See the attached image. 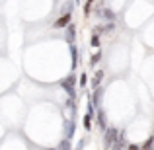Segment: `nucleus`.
I'll list each match as a JSON object with an SVG mask.
<instances>
[{"mask_svg": "<svg viewBox=\"0 0 154 150\" xmlns=\"http://www.w3.org/2000/svg\"><path fill=\"white\" fill-rule=\"evenodd\" d=\"M60 88L68 94V98H76V76L70 74L64 80H60Z\"/></svg>", "mask_w": 154, "mask_h": 150, "instance_id": "obj_1", "label": "nucleus"}, {"mask_svg": "<svg viewBox=\"0 0 154 150\" xmlns=\"http://www.w3.org/2000/svg\"><path fill=\"white\" fill-rule=\"evenodd\" d=\"M117 129H113V127H107L103 131V148L105 150H111V146L115 144V140H117Z\"/></svg>", "mask_w": 154, "mask_h": 150, "instance_id": "obj_2", "label": "nucleus"}, {"mask_svg": "<svg viewBox=\"0 0 154 150\" xmlns=\"http://www.w3.org/2000/svg\"><path fill=\"white\" fill-rule=\"evenodd\" d=\"M70 22H72V14H70V12H64L63 16H59V18L55 20V23H53V26H55L57 29H64V27H66Z\"/></svg>", "mask_w": 154, "mask_h": 150, "instance_id": "obj_3", "label": "nucleus"}, {"mask_svg": "<svg viewBox=\"0 0 154 150\" xmlns=\"http://www.w3.org/2000/svg\"><path fill=\"white\" fill-rule=\"evenodd\" d=\"M125 139H127V131H119L117 133V140H115V144L111 146V150H123L125 146H127V142H125Z\"/></svg>", "mask_w": 154, "mask_h": 150, "instance_id": "obj_4", "label": "nucleus"}, {"mask_svg": "<svg viewBox=\"0 0 154 150\" xmlns=\"http://www.w3.org/2000/svg\"><path fill=\"white\" fill-rule=\"evenodd\" d=\"M74 127H76V123L72 119H68V121H64V136H66L68 140L74 136Z\"/></svg>", "mask_w": 154, "mask_h": 150, "instance_id": "obj_5", "label": "nucleus"}, {"mask_svg": "<svg viewBox=\"0 0 154 150\" xmlns=\"http://www.w3.org/2000/svg\"><path fill=\"white\" fill-rule=\"evenodd\" d=\"M98 14L102 16L105 22H113V20H115V12L109 10V8H98Z\"/></svg>", "mask_w": 154, "mask_h": 150, "instance_id": "obj_6", "label": "nucleus"}, {"mask_svg": "<svg viewBox=\"0 0 154 150\" xmlns=\"http://www.w3.org/2000/svg\"><path fill=\"white\" fill-rule=\"evenodd\" d=\"M64 29H66V41H68V45H70V43H74V39H76V26L70 22L66 27H64Z\"/></svg>", "mask_w": 154, "mask_h": 150, "instance_id": "obj_7", "label": "nucleus"}, {"mask_svg": "<svg viewBox=\"0 0 154 150\" xmlns=\"http://www.w3.org/2000/svg\"><path fill=\"white\" fill-rule=\"evenodd\" d=\"M70 59H72V70H74L76 66H78V47L74 45V43H70Z\"/></svg>", "mask_w": 154, "mask_h": 150, "instance_id": "obj_8", "label": "nucleus"}, {"mask_svg": "<svg viewBox=\"0 0 154 150\" xmlns=\"http://www.w3.org/2000/svg\"><path fill=\"white\" fill-rule=\"evenodd\" d=\"M96 115H98V125H100V129H102V131H105V129H107V121H105V111H103V109H98V111H96Z\"/></svg>", "mask_w": 154, "mask_h": 150, "instance_id": "obj_9", "label": "nucleus"}, {"mask_svg": "<svg viewBox=\"0 0 154 150\" xmlns=\"http://www.w3.org/2000/svg\"><path fill=\"white\" fill-rule=\"evenodd\" d=\"M102 78H103V70H98V72L94 74V78H92V90L100 88V84H102Z\"/></svg>", "mask_w": 154, "mask_h": 150, "instance_id": "obj_10", "label": "nucleus"}, {"mask_svg": "<svg viewBox=\"0 0 154 150\" xmlns=\"http://www.w3.org/2000/svg\"><path fill=\"white\" fill-rule=\"evenodd\" d=\"M102 94H103V90H102V88H96V90H94V96H92V103H94V105H100V101H102Z\"/></svg>", "mask_w": 154, "mask_h": 150, "instance_id": "obj_11", "label": "nucleus"}, {"mask_svg": "<svg viewBox=\"0 0 154 150\" xmlns=\"http://www.w3.org/2000/svg\"><path fill=\"white\" fill-rule=\"evenodd\" d=\"M94 2L96 0H86V2H84V16H90V12H92V8H94Z\"/></svg>", "mask_w": 154, "mask_h": 150, "instance_id": "obj_12", "label": "nucleus"}, {"mask_svg": "<svg viewBox=\"0 0 154 150\" xmlns=\"http://www.w3.org/2000/svg\"><path fill=\"white\" fill-rule=\"evenodd\" d=\"M100 59H102V51H96L94 55L90 57V66H96V64L100 63Z\"/></svg>", "mask_w": 154, "mask_h": 150, "instance_id": "obj_13", "label": "nucleus"}, {"mask_svg": "<svg viewBox=\"0 0 154 150\" xmlns=\"http://www.w3.org/2000/svg\"><path fill=\"white\" fill-rule=\"evenodd\" d=\"M82 123H84V129L86 131H92V115H84V119H82Z\"/></svg>", "mask_w": 154, "mask_h": 150, "instance_id": "obj_14", "label": "nucleus"}, {"mask_svg": "<svg viewBox=\"0 0 154 150\" xmlns=\"http://www.w3.org/2000/svg\"><path fill=\"white\" fill-rule=\"evenodd\" d=\"M78 86H80V88H86V86H88V74H86V72H82V74H80Z\"/></svg>", "mask_w": 154, "mask_h": 150, "instance_id": "obj_15", "label": "nucleus"}, {"mask_svg": "<svg viewBox=\"0 0 154 150\" xmlns=\"http://www.w3.org/2000/svg\"><path fill=\"white\" fill-rule=\"evenodd\" d=\"M152 144H154V136H148L146 139V142L140 146V150H152Z\"/></svg>", "mask_w": 154, "mask_h": 150, "instance_id": "obj_16", "label": "nucleus"}, {"mask_svg": "<svg viewBox=\"0 0 154 150\" xmlns=\"http://www.w3.org/2000/svg\"><path fill=\"white\" fill-rule=\"evenodd\" d=\"M59 150H72V146H70V140H68V139L60 140V144H59Z\"/></svg>", "mask_w": 154, "mask_h": 150, "instance_id": "obj_17", "label": "nucleus"}, {"mask_svg": "<svg viewBox=\"0 0 154 150\" xmlns=\"http://www.w3.org/2000/svg\"><path fill=\"white\" fill-rule=\"evenodd\" d=\"M90 45H92V47H96V49L100 47V35H98V33H94V35L90 37Z\"/></svg>", "mask_w": 154, "mask_h": 150, "instance_id": "obj_18", "label": "nucleus"}, {"mask_svg": "<svg viewBox=\"0 0 154 150\" xmlns=\"http://www.w3.org/2000/svg\"><path fill=\"white\" fill-rule=\"evenodd\" d=\"M88 115H92V117H94V115H96V105H94V103H92V101H90V99H88Z\"/></svg>", "mask_w": 154, "mask_h": 150, "instance_id": "obj_19", "label": "nucleus"}, {"mask_svg": "<svg viewBox=\"0 0 154 150\" xmlns=\"http://www.w3.org/2000/svg\"><path fill=\"white\" fill-rule=\"evenodd\" d=\"M125 150H140V146H139V144H127Z\"/></svg>", "mask_w": 154, "mask_h": 150, "instance_id": "obj_20", "label": "nucleus"}, {"mask_svg": "<svg viewBox=\"0 0 154 150\" xmlns=\"http://www.w3.org/2000/svg\"><path fill=\"white\" fill-rule=\"evenodd\" d=\"M45 150H55V148H45Z\"/></svg>", "mask_w": 154, "mask_h": 150, "instance_id": "obj_21", "label": "nucleus"}, {"mask_svg": "<svg viewBox=\"0 0 154 150\" xmlns=\"http://www.w3.org/2000/svg\"><path fill=\"white\" fill-rule=\"evenodd\" d=\"M76 4H80V0H76Z\"/></svg>", "mask_w": 154, "mask_h": 150, "instance_id": "obj_22", "label": "nucleus"}]
</instances>
